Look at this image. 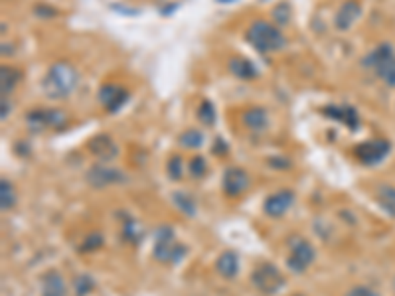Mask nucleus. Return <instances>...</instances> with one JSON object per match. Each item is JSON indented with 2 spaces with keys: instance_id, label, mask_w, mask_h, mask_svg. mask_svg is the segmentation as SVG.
<instances>
[{
  "instance_id": "c9c22d12",
  "label": "nucleus",
  "mask_w": 395,
  "mask_h": 296,
  "mask_svg": "<svg viewBox=\"0 0 395 296\" xmlns=\"http://www.w3.org/2000/svg\"><path fill=\"white\" fill-rule=\"evenodd\" d=\"M216 154H220V157H224L225 152H227V146H225V142L222 139H218V144H216V148H212Z\"/></svg>"
},
{
  "instance_id": "aec40b11",
  "label": "nucleus",
  "mask_w": 395,
  "mask_h": 296,
  "mask_svg": "<svg viewBox=\"0 0 395 296\" xmlns=\"http://www.w3.org/2000/svg\"><path fill=\"white\" fill-rule=\"evenodd\" d=\"M26 126L30 133H44L48 126V115H46V109H32L28 111L26 115Z\"/></svg>"
},
{
  "instance_id": "a211bd4d",
  "label": "nucleus",
  "mask_w": 395,
  "mask_h": 296,
  "mask_svg": "<svg viewBox=\"0 0 395 296\" xmlns=\"http://www.w3.org/2000/svg\"><path fill=\"white\" fill-rule=\"evenodd\" d=\"M216 271L224 279H233L240 273V257L233 251H224L216 261Z\"/></svg>"
},
{
  "instance_id": "f3484780",
  "label": "nucleus",
  "mask_w": 395,
  "mask_h": 296,
  "mask_svg": "<svg viewBox=\"0 0 395 296\" xmlns=\"http://www.w3.org/2000/svg\"><path fill=\"white\" fill-rule=\"evenodd\" d=\"M241 121H243V124H245L249 131L261 133V131H265V129L269 126V115H267V111H265L263 107L253 105V107H247V109L243 111Z\"/></svg>"
},
{
  "instance_id": "b1692460",
  "label": "nucleus",
  "mask_w": 395,
  "mask_h": 296,
  "mask_svg": "<svg viewBox=\"0 0 395 296\" xmlns=\"http://www.w3.org/2000/svg\"><path fill=\"white\" fill-rule=\"evenodd\" d=\"M46 115H48V126L53 131H62L68 126L69 117L64 109H46Z\"/></svg>"
},
{
  "instance_id": "2eb2a0df",
  "label": "nucleus",
  "mask_w": 395,
  "mask_h": 296,
  "mask_svg": "<svg viewBox=\"0 0 395 296\" xmlns=\"http://www.w3.org/2000/svg\"><path fill=\"white\" fill-rule=\"evenodd\" d=\"M227 70L231 75H235L238 79H243V81H251V79H257L259 70L257 66L247 59V57H241V55H233L229 57L227 62Z\"/></svg>"
},
{
  "instance_id": "412c9836",
  "label": "nucleus",
  "mask_w": 395,
  "mask_h": 296,
  "mask_svg": "<svg viewBox=\"0 0 395 296\" xmlns=\"http://www.w3.org/2000/svg\"><path fill=\"white\" fill-rule=\"evenodd\" d=\"M0 204H2V211H10L16 206V190L12 182L6 178L0 180Z\"/></svg>"
},
{
  "instance_id": "9d476101",
  "label": "nucleus",
  "mask_w": 395,
  "mask_h": 296,
  "mask_svg": "<svg viewBox=\"0 0 395 296\" xmlns=\"http://www.w3.org/2000/svg\"><path fill=\"white\" fill-rule=\"evenodd\" d=\"M87 182H89L91 186H95V188H107V186H111V184L125 182V174L120 172L119 168L109 166V162H101V164H95L93 168H89Z\"/></svg>"
},
{
  "instance_id": "20e7f679",
  "label": "nucleus",
  "mask_w": 395,
  "mask_h": 296,
  "mask_svg": "<svg viewBox=\"0 0 395 296\" xmlns=\"http://www.w3.org/2000/svg\"><path fill=\"white\" fill-rule=\"evenodd\" d=\"M186 253V247L180 245L174 239V231L170 227L164 226L156 231V243L153 249V255H155L156 261L160 263H178Z\"/></svg>"
},
{
  "instance_id": "5701e85b",
  "label": "nucleus",
  "mask_w": 395,
  "mask_h": 296,
  "mask_svg": "<svg viewBox=\"0 0 395 296\" xmlns=\"http://www.w3.org/2000/svg\"><path fill=\"white\" fill-rule=\"evenodd\" d=\"M271 16H273V24H277L279 28H283V26L291 24V20H292L291 4H289V2H279L275 8H273Z\"/></svg>"
},
{
  "instance_id": "f03ea898",
  "label": "nucleus",
  "mask_w": 395,
  "mask_h": 296,
  "mask_svg": "<svg viewBox=\"0 0 395 296\" xmlns=\"http://www.w3.org/2000/svg\"><path fill=\"white\" fill-rule=\"evenodd\" d=\"M245 42L263 55L281 52L287 46V38L281 28L269 20H253L245 30Z\"/></svg>"
},
{
  "instance_id": "6ab92c4d",
  "label": "nucleus",
  "mask_w": 395,
  "mask_h": 296,
  "mask_svg": "<svg viewBox=\"0 0 395 296\" xmlns=\"http://www.w3.org/2000/svg\"><path fill=\"white\" fill-rule=\"evenodd\" d=\"M24 79V73L18 68L12 66H2L0 68V83H2V97H8L14 89L18 88V83Z\"/></svg>"
},
{
  "instance_id": "bb28decb",
  "label": "nucleus",
  "mask_w": 395,
  "mask_h": 296,
  "mask_svg": "<svg viewBox=\"0 0 395 296\" xmlns=\"http://www.w3.org/2000/svg\"><path fill=\"white\" fill-rule=\"evenodd\" d=\"M166 174L170 176V180H174V182L182 180V176H184V160H182V157L172 154V157L168 158V162H166Z\"/></svg>"
},
{
  "instance_id": "e433bc0d",
  "label": "nucleus",
  "mask_w": 395,
  "mask_h": 296,
  "mask_svg": "<svg viewBox=\"0 0 395 296\" xmlns=\"http://www.w3.org/2000/svg\"><path fill=\"white\" fill-rule=\"evenodd\" d=\"M218 4H235V2H240V0H216Z\"/></svg>"
},
{
  "instance_id": "423d86ee",
  "label": "nucleus",
  "mask_w": 395,
  "mask_h": 296,
  "mask_svg": "<svg viewBox=\"0 0 395 296\" xmlns=\"http://www.w3.org/2000/svg\"><path fill=\"white\" fill-rule=\"evenodd\" d=\"M316 253L314 247L305 239V237H292L291 239V253L287 259V267L294 275H303L314 261Z\"/></svg>"
},
{
  "instance_id": "f257e3e1",
  "label": "nucleus",
  "mask_w": 395,
  "mask_h": 296,
  "mask_svg": "<svg viewBox=\"0 0 395 296\" xmlns=\"http://www.w3.org/2000/svg\"><path fill=\"white\" fill-rule=\"evenodd\" d=\"M79 83V71L75 70V66H71L66 59H60L50 66V70L46 71L44 79H42V93L48 99H66L69 97Z\"/></svg>"
},
{
  "instance_id": "0eeeda50",
  "label": "nucleus",
  "mask_w": 395,
  "mask_h": 296,
  "mask_svg": "<svg viewBox=\"0 0 395 296\" xmlns=\"http://www.w3.org/2000/svg\"><path fill=\"white\" fill-rule=\"evenodd\" d=\"M390 150H392V144L385 139H372L360 142L354 148V157L364 166H376L390 154Z\"/></svg>"
},
{
  "instance_id": "72a5a7b5",
  "label": "nucleus",
  "mask_w": 395,
  "mask_h": 296,
  "mask_svg": "<svg viewBox=\"0 0 395 296\" xmlns=\"http://www.w3.org/2000/svg\"><path fill=\"white\" fill-rule=\"evenodd\" d=\"M10 109H12L10 99H8V97H2V113H0V119H2V121H6V119H8V115H10Z\"/></svg>"
},
{
  "instance_id": "f704fd0d",
  "label": "nucleus",
  "mask_w": 395,
  "mask_h": 296,
  "mask_svg": "<svg viewBox=\"0 0 395 296\" xmlns=\"http://www.w3.org/2000/svg\"><path fill=\"white\" fill-rule=\"evenodd\" d=\"M269 162H271L273 168H289V166H291V162H289V160H283V158H271Z\"/></svg>"
},
{
  "instance_id": "ddd939ff",
  "label": "nucleus",
  "mask_w": 395,
  "mask_h": 296,
  "mask_svg": "<svg viewBox=\"0 0 395 296\" xmlns=\"http://www.w3.org/2000/svg\"><path fill=\"white\" fill-rule=\"evenodd\" d=\"M294 204V193L291 190H281V192L271 193L265 204H263V211L267 217H283L291 206Z\"/></svg>"
},
{
  "instance_id": "1a4fd4ad",
  "label": "nucleus",
  "mask_w": 395,
  "mask_h": 296,
  "mask_svg": "<svg viewBox=\"0 0 395 296\" xmlns=\"http://www.w3.org/2000/svg\"><path fill=\"white\" fill-rule=\"evenodd\" d=\"M87 150L99 162H111V160L119 157V144L107 133L95 135L93 139L87 140Z\"/></svg>"
},
{
  "instance_id": "6e6552de",
  "label": "nucleus",
  "mask_w": 395,
  "mask_h": 296,
  "mask_svg": "<svg viewBox=\"0 0 395 296\" xmlns=\"http://www.w3.org/2000/svg\"><path fill=\"white\" fill-rule=\"evenodd\" d=\"M131 99V91L119 83H103L97 91V101L107 113H117Z\"/></svg>"
},
{
  "instance_id": "39448f33",
  "label": "nucleus",
  "mask_w": 395,
  "mask_h": 296,
  "mask_svg": "<svg viewBox=\"0 0 395 296\" xmlns=\"http://www.w3.org/2000/svg\"><path fill=\"white\" fill-rule=\"evenodd\" d=\"M251 280H253L255 288L261 291L263 295H275L285 286V277L271 263H261L257 269L253 271Z\"/></svg>"
},
{
  "instance_id": "7c9ffc66",
  "label": "nucleus",
  "mask_w": 395,
  "mask_h": 296,
  "mask_svg": "<svg viewBox=\"0 0 395 296\" xmlns=\"http://www.w3.org/2000/svg\"><path fill=\"white\" fill-rule=\"evenodd\" d=\"M346 296H379L378 291H374V288H370V286H364V284H356V286H352Z\"/></svg>"
},
{
  "instance_id": "4be33fe9",
  "label": "nucleus",
  "mask_w": 395,
  "mask_h": 296,
  "mask_svg": "<svg viewBox=\"0 0 395 296\" xmlns=\"http://www.w3.org/2000/svg\"><path fill=\"white\" fill-rule=\"evenodd\" d=\"M180 146L182 148H188V150H194V148H200L204 144V133L198 131V129H188L180 135Z\"/></svg>"
},
{
  "instance_id": "393cba45",
  "label": "nucleus",
  "mask_w": 395,
  "mask_h": 296,
  "mask_svg": "<svg viewBox=\"0 0 395 296\" xmlns=\"http://www.w3.org/2000/svg\"><path fill=\"white\" fill-rule=\"evenodd\" d=\"M196 115H198V121L202 122L204 126H214V124H216V107H214L212 101H207V99H204V101L200 103Z\"/></svg>"
},
{
  "instance_id": "7ed1b4c3",
  "label": "nucleus",
  "mask_w": 395,
  "mask_h": 296,
  "mask_svg": "<svg viewBox=\"0 0 395 296\" xmlns=\"http://www.w3.org/2000/svg\"><path fill=\"white\" fill-rule=\"evenodd\" d=\"M361 66L364 70L374 71L385 85L395 88V50L390 42H381L372 52L366 53Z\"/></svg>"
},
{
  "instance_id": "cd10ccee",
  "label": "nucleus",
  "mask_w": 395,
  "mask_h": 296,
  "mask_svg": "<svg viewBox=\"0 0 395 296\" xmlns=\"http://www.w3.org/2000/svg\"><path fill=\"white\" fill-rule=\"evenodd\" d=\"M174 204L178 206V209H182L186 215H190V217L196 213V202H194V198L190 193L176 192L174 193Z\"/></svg>"
},
{
  "instance_id": "2f4dec72",
  "label": "nucleus",
  "mask_w": 395,
  "mask_h": 296,
  "mask_svg": "<svg viewBox=\"0 0 395 296\" xmlns=\"http://www.w3.org/2000/svg\"><path fill=\"white\" fill-rule=\"evenodd\" d=\"M34 14L40 18H53L58 16V10H53L50 4H36Z\"/></svg>"
},
{
  "instance_id": "4468645a",
  "label": "nucleus",
  "mask_w": 395,
  "mask_h": 296,
  "mask_svg": "<svg viewBox=\"0 0 395 296\" xmlns=\"http://www.w3.org/2000/svg\"><path fill=\"white\" fill-rule=\"evenodd\" d=\"M249 188V176L238 166L227 168L224 174V192L229 198H240L241 193Z\"/></svg>"
},
{
  "instance_id": "58836bf2",
  "label": "nucleus",
  "mask_w": 395,
  "mask_h": 296,
  "mask_svg": "<svg viewBox=\"0 0 395 296\" xmlns=\"http://www.w3.org/2000/svg\"><path fill=\"white\" fill-rule=\"evenodd\" d=\"M296 296H301V295H296Z\"/></svg>"
},
{
  "instance_id": "c756f323",
  "label": "nucleus",
  "mask_w": 395,
  "mask_h": 296,
  "mask_svg": "<svg viewBox=\"0 0 395 296\" xmlns=\"http://www.w3.org/2000/svg\"><path fill=\"white\" fill-rule=\"evenodd\" d=\"M207 172V164L206 160L202 157H194L192 158V162H190V174H192V178H204Z\"/></svg>"
},
{
  "instance_id": "c85d7f7f",
  "label": "nucleus",
  "mask_w": 395,
  "mask_h": 296,
  "mask_svg": "<svg viewBox=\"0 0 395 296\" xmlns=\"http://www.w3.org/2000/svg\"><path fill=\"white\" fill-rule=\"evenodd\" d=\"M91 286H93V280L89 275H77L73 279V291L77 296H86L91 291Z\"/></svg>"
},
{
  "instance_id": "473e14b6",
  "label": "nucleus",
  "mask_w": 395,
  "mask_h": 296,
  "mask_svg": "<svg viewBox=\"0 0 395 296\" xmlns=\"http://www.w3.org/2000/svg\"><path fill=\"white\" fill-rule=\"evenodd\" d=\"M103 245V237L99 233H93L86 239V245H84V251H93V249H99Z\"/></svg>"
},
{
  "instance_id": "f8f14e48",
  "label": "nucleus",
  "mask_w": 395,
  "mask_h": 296,
  "mask_svg": "<svg viewBox=\"0 0 395 296\" xmlns=\"http://www.w3.org/2000/svg\"><path fill=\"white\" fill-rule=\"evenodd\" d=\"M361 16V2L360 0H344L334 16V26L340 32H348Z\"/></svg>"
},
{
  "instance_id": "4c0bfd02",
  "label": "nucleus",
  "mask_w": 395,
  "mask_h": 296,
  "mask_svg": "<svg viewBox=\"0 0 395 296\" xmlns=\"http://www.w3.org/2000/svg\"><path fill=\"white\" fill-rule=\"evenodd\" d=\"M394 291H395V279H394Z\"/></svg>"
},
{
  "instance_id": "a878e982",
  "label": "nucleus",
  "mask_w": 395,
  "mask_h": 296,
  "mask_svg": "<svg viewBox=\"0 0 395 296\" xmlns=\"http://www.w3.org/2000/svg\"><path fill=\"white\" fill-rule=\"evenodd\" d=\"M378 200L381 202V206H383V208L387 209V211H392V213L395 215V188L394 186H387V184L379 186Z\"/></svg>"
},
{
  "instance_id": "9b49d317",
  "label": "nucleus",
  "mask_w": 395,
  "mask_h": 296,
  "mask_svg": "<svg viewBox=\"0 0 395 296\" xmlns=\"http://www.w3.org/2000/svg\"><path fill=\"white\" fill-rule=\"evenodd\" d=\"M322 115L327 119H332V121L348 126L350 131H356L360 126V115L350 105H328V107H322Z\"/></svg>"
},
{
  "instance_id": "dca6fc26",
  "label": "nucleus",
  "mask_w": 395,
  "mask_h": 296,
  "mask_svg": "<svg viewBox=\"0 0 395 296\" xmlns=\"http://www.w3.org/2000/svg\"><path fill=\"white\" fill-rule=\"evenodd\" d=\"M42 296H69L68 284L58 271H48L42 275Z\"/></svg>"
}]
</instances>
